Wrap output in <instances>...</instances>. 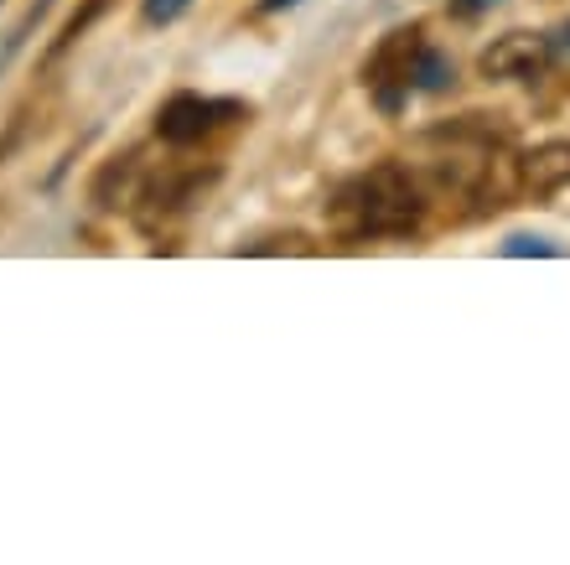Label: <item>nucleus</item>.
I'll use <instances>...</instances> for the list:
<instances>
[{"label":"nucleus","instance_id":"obj_1","mask_svg":"<svg viewBox=\"0 0 570 565\" xmlns=\"http://www.w3.org/2000/svg\"><path fill=\"white\" fill-rule=\"evenodd\" d=\"M425 197L415 187L405 166H374L332 197V228L343 238H384V234H410L421 224Z\"/></svg>","mask_w":570,"mask_h":565},{"label":"nucleus","instance_id":"obj_2","mask_svg":"<svg viewBox=\"0 0 570 565\" xmlns=\"http://www.w3.org/2000/svg\"><path fill=\"white\" fill-rule=\"evenodd\" d=\"M550 58H556L550 37H540V31H503L493 47H482L478 68L493 84H524V78H540Z\"/></svg>","mask_w":570,"mask_h":565},{"label":"nucleus","instance_id":"obj_3","mask_svg":"<svg viewBox=\"0 0 570 565\" xmlns=\"http://www.w3.org/2000/svg\"><path fill=\"white\" fill-rule=\"evenodd\" d=\"M239 115L244 109L234 105V99H197V94H177V99L161 109L156 130H161V140H171V146H193V140H203V135H213L218 125H228V119H239Z\"/></svg>","mask_w":570,"mask_h":565},{"label":"nucleus","instance_id":"obj_4","mask_svg":"<svg viewBox=\"0 0 570 565\" xmlns=\"http://www.w3.org/2000/svg\"><path fill=\"white\" fill-rule=\"evenodd\" d=\"M570 187V146L566 140H550V146L529 150L519 162V193H534V197H556Z\"/></svg>","mask_w":570,"mask_h":565},{"label":"nucleus","instance_id":"obj_5","mask_svg":"<svg viewBox=\"0 0 570 565\" xmlns=\"http://www.w3.org/2000/svg\"><path fill=\"white\" fill-rule=\"evenodd\" d=\"M451 78H456V68H451L446 52H435V47H421V52H415V68H410V84H415V89L441 94Z\"/></svg>","mask_w":570,"mask_h":565},{"label":"nucleus","instance_id":"obj_6","mask_svg":"<svg viewBox=\"0 0 570 565\" xmlns=\"http://www.w3.org/2000/svg\"><path fill=\"white\" fill-rule=\"evenodd\" d=\"M503 254H509V260H524V254H560L556 244H550V238H534V234H513L509 244H503Z\"/></svg>","mask_w":570,"mask_h":565},{"label":"nucleus","instance_id":"obj_7","mask_svg":"<svg viewBox=\"0 0 570 565\" xmlns=\"http://www.w3.org/2000/svg\"><path fill=\"white\" fill-rule=\"evenodd\" d=\"M187 6H193V0H146V21L150 27H166V21H177Z\"/></svg>","mask_w":570,"mask_h":565},{"label":"nucleus","instance_id":"obj_8","mask_svg":"<svg viewBox=\"0 0 570 565\" xmlns=\"http://www.w3.org/2000/svg\"><path fill=\"white\" fill-rule=\"evenodd\" d=\"M462 16H478V11H488V6H498V0H451Z\"/></svg>","mask_w":570,"mask_h":565},{"label":"nucleus","instance_id":"obj_9","mask_svg":"<svg viewBox=\"0 0 570 565\" xmlns=\"http://www.w3.org/2000/svg\"><path fill=\"white\" fill-rule=\"evenodd\" d=\"M550 47H556V52H566V58H570V21L556 31V37H550Z\"/></svg>","mask_w":570,"mask_h":565},{"label":"nucleus","instance_id":"obj_10","mask_svg":"<svg viewBox=\"0 0 570 565\" xmlns=\"http://www.w3.org/2000/svg\"><path fill=\"white\" fill-rule=\"evenodd\" d=\"M285 6H296V0H265V11H285Z\"/></svg>","mask_w":570,"mask_h":565}]
</instances>
